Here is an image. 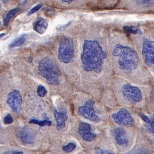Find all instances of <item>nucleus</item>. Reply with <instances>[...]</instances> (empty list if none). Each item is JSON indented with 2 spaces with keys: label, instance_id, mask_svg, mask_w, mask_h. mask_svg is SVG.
I'll return each instance as SVG.
<instances>
[{
  "label": "nucleus",
  "instance_id": "14",
  "mask_svg": "<svg viewBox=\"0 0 154 154\" xmlns=\"http://www.w3.org/2000/svg\"><path fill=\"white\" fill-rule=\"evenodd\" d=\"M54 117L57 122V128L58 130L64 128L66 125V121L68 119L66 111L64 110L61 112H58L57 110H55Z\"/></svg>",
  "mask_w": 154,
  "mask_h": 154
},
{
  "label": "nucleus",
  "instance_id": "23",
  "mask_svg": "<svg viewBox=\"0 0 154 154\" xmlns=\"http://www.w3.org/2000/svg\"><path fill=\"white\" fill-rule=\"evenodd\" d=\"M14 122V119L11 114H8L4 119V123L5 125H9L12 124Z\"/></svg>",
  "mask_w": 154,
  "mask_h": 154
},
{
  "label": "nucleus",
  "instance_id": "19",
  "mask_svg": "<svg viewBox=\"0 0 154 154\" xmlns=\"http://www.w3.org/2000/svg\"><path fill=\"white\" fill-rule=\"evenodd\" d=\"M136 2L139 5L143 6H149L154 4V0H136Z\"/></svg>",
  "mask_w": 154,
  "mask_h": 154
},
{
  "label": "nucleus",
  "instance_id": "6",
  "mask_svg": "<svg viewBox=\"0 0 154 154\" xmlns=\"http://www.w3.org/2000/svg\"><path fill=\"white\" fill-rule=\"evenodd\" d=\"M94 105L95 102L93 100H88L84 105L79 107L78 112L80 115L86 119L97 122L100 121V118L94 110Z\"/></svg>",
  "mask_w": 154,
  "mask_h": 154
},
{
  "label": "nucleus",
  "instance_id": "31",
  "mask_svg": "<svg viewBox=\"0 0 154 154\" xmlns=\"http://www.w3.org/2000/svg\"><path fill=\"white\" fill-rule=\"evenodd\" d=\"M27 0H21V2L22 4H25Z\"/></svg>",
  "mask_w": 154,
  "mask_h": 154
},
{
  "label": "nucleus",
  "instance_id": "26",
  "mask_svg": "<svg viewBox=\"0 0 154 154\" xmlns=\"http://www.w3.org/2000/svg\"><path fill=\"white\" fill-rule=\"evenodd\" d=\"M139 116H140V117L145 122L147 123L148 124H150V123H151V119H149L146 116L142 114V113H141V112L139 113Z\"/></svg>",
  "mask_w": 154,
  "mask_h": 154
},
{
  "label": "nucleus",
  "instance_id": "11",
  "mask_svg": "<svg viewBox=\"0 0 154 154\" xmlns=\"http://www.w3.org/2000/svg\"><path fill=\"white\" fill-rule=\"evenodd\" d=\"M17 136L24 143L32 144L34 142L35 136L32 129L28 126L20 128L17 131Z\"/></svg>",
  "mask_w": 154,
  "mask_h": 154
},
{
  "label": "nucleus",
  "instance_id": "24",
  "mask_svg": "<svg viewBox=\"0 0 154 154\" xmlns=\"http://www.w3.org/2000/svg\"><path fill=\"white\" fill-rule=\"evenodd\" d=\"M71 23H72V22L69 21V22L66 23V24H65L58 26L57 27L56 29L58 31H59V32H63V31H64V30L66 29L67 28H68V27L70 26Z\"/></svg>",
  "mask_w": 154,
  "mask_h": 154
},
{
  "label": "nucleus",
  "instance_id": "18",
  "mask_svg": "<svg viewBox=\"0 0 154 154\" xmlns=\"http://www.w3.org/2000/svg\"><path fill=\"white\" fill-rule=\"evenodd\" d=\"M19 8H14V9H12L11 11H9V12H8L6 17L5 20H4V25L5 26H8L9 24L10 21L12 19V18L16 15L18 12H19Z\"/></svg>",
  "mask_w": 154,
  "mask_h": 154
},
{
  "label": "nucleus",
  "instance_id": "20",
  "mask_svg": "<svg viewBox=\"0 0 154 154\" xmlns=\"http://www.w3.org/2000/svg\"><path fill=\"white\" fill-rule=\"evenodd\" d=\"M76 145L74 143H69L67 145H65L63 146V151L66 152H70L74 151V149H75Z\"/></svg>",
  "mask_w": 154,
  "mask_h": 154
},
{
  "label": "nucleus",
  "instance_id": "2",
  "mask_svg": "<svg viewBox=\"0 0 154 154\" xmlns=\"http://www.w3.org/2000/svg\"><path fill=\"white\" fill-rule=\"evenodd\" d=\"M112 55L118 58V65L121 70L131 72L136 69L140 64L137 51L130 46L116 44Z\"/></svg>",
  "mask_w": 154,
  "mask_h": 154
},
{
  "label": "nucleus",
  "instance_id": "7",
  "mask_svg": "<svg viewBox=\"0 0 154 154\" xmlns=\"http://www.w3.org/2000/svg\"><path fill=\"white\" fill-rule=\"evenodd\" d=\"M23 100L21 93L18 90H14L8 95L7 103L12 111L17 114H19L23 109Z\"/></svg>",
  "mask_w": 154,
  "mask_h": 154
},
{
  "label": "nucleus",
  "instance_id": "22",
  "mask_svg": "<svg viewBox=\"0 0 154 154\" xmlns=\"http://www.w3.org/2000/svg\"><path fill=\"white\" fill-rule=\"evenodd\" d=\"M96 154H114V152L111 151L104 149H100L99 147H95Z\"/></svg>",
  "mask_w": 154,
  "mask_h": 154
},
{
  "label": "nucleus",
  "instance_id": "30",
  "mask_svg": "<svg viewBox=\"0 0 154 154\" xmlns=\"http://www.w3.org/2000/svg\"><path fill=\"white\" fill-rule=\"evenodd\" d=\"M5 35V33H0V39H1L3 37H4Z\"/></svg>",
  "mask_w": 154,
  "mask_h": 154
},
{
  "label": "nucleus",
  "instance_id": "28",
  "mask_svg": "<svg viewBox=\"0 0 154 154\" xmlns=\"http://www.w3.org/2000/svg\"><path fill=\"white\" fill-rule=\"evenodd\" d=\"M5 154H23V152H20V151H11L8 152H6V153H5Z\"/></svg>",
  "mask_w": 154,
  "mask_h": 154
},
{
  "label": "nucleus",
  "instance_id": "8",
  "mask_svg": "<svg viewBox=\"0 0 154 154\" xmlns=\"http://www.w3.org/2000/svg\"><path fill=\"white\" fill-rule=\"evenodd\" d=\"M122 94L126 99L135 103H138L142 100V94L140 89L136 86L126 83L122 88Z\"/></svg>",
  "mask_w": 154,
  "mask_h": 154
},
{
  "label": "nucleus",
  "instance_id": "12",
  "mask_svg": "<svg viewBox=\"0 0 154 154\" xmlns=\"http://www.w3.org/2000/svg\"><path fill=\"white\" fill-rule=\"evenodd\" d=\"M115 138L120 145H127L128 143L126 133L122 128H116L113 130Z\"/></svg>",
  "mask_w": 154,
  "mask_h": 154
},
{
  "label": "nucleus",
  "instance_id": "29",
  "mask_svg": "<svg viewBox=\"0 0 154 154\" xmlns=\"http://www.w3.org/2000/svg\"><path fill=\"white\" fill-rule=\"evenodd\" d=\"M77 0H62V1L64 3H66L68 4H70L72 3V2H75Z\"/></svg>",
  "mask_w": 154,
  "mask_h": 154
},
{
  "label": "nucleus",
  "instance_id": "9",
  "mask_svg": "<svg viewBox=\"0 0 154 154\" xmlns=\"http://www.w3.org/2000/svg\"><path fill=\"white\" fill-rule=\"evenodd\" d=\"M142 54L145 63L148 66L154 65V42L147 38H144L142 45Z\"/></svg>",
  "mask_w": 154,
  "mask_h": 154
},
{
  "label": "nucleus",
  "instance_id": "15",
  "mask_svg": "<svg viewBox=\"0 0 154 154\" xmlns=\"http://www.w3.org/2000/svg\"><path fill=\"white\" fill-rule=\"evenodd\" d=\"M27 37V35L26 34H23L22 35H20L19 37L15 39L9 45V48H13L20 47V46L23 45L25 42V41L26 40Z\"/></svg>",
  "mask_w": 154,
  "mask_h": 154
},
{
  "label": "nucleus",
  "instance_id": "17",
  "mask_svg": "<svg viewBox=\"0 0 154 154\" xmlns=\"http://www.w3.org/2000/svg\"><path fill=\"white\" fill-rule=\"evenodd\" d=\"M29 123L30 124H35V125H38L41 126H51L53 125V123L51 121L49 120L46 119L44 120H39L37 119H32L29 121Z\"/></svg>",
  "mask_w": 154,
  "mask_h": 154
},
{
  "label": "nucleus",
  "instance_id": "16",
  "mask_svg": "<svg viewBox=\"0 0 154 154\" xmlns=\"http://www.w3.org/2000/svg\"><path fill=\"white\" fill-rule=\"evenodd\" d=\"M123 29L125 32L128 35L134 34L136 35L137 33H140L141 29L139 27L135 26H125L123 27Z\"/></svg>",
  "mask_w": 154,
  "mask_h": 154
},
{
  "label": "nucleus",
  "instance_id": "32",
  "mask_svg": "<svg viewBox=\"0 0 154 154\" xmlns=\"http://www.w3.org/2000/svg\"><path fill=\"white\" fill-rule=\"evenodd\" d=\"M0 25H1V22H0Z\"/></svg>",
  "mask_w": 154,
  "mask_h": 154
},
{
  "label": "nucleus",
  "instance_id": "10",
  "mask_svg": "<svg viewBox=\"0 0 154 154\" xmlns=\"http://www.w3.org/2000/svg\"><path fill=\"white\" fill-rule=\"evenodd\" d=\"M78 133L81 137L85 141L91 142L96 137V134L91 131V126L87 123H81L78 127Z\"/></svg>",
  "mask_w": 154,
  "mask_h": 154
},
{
  "label": "nucleus",
  "instance_id": "27",
  "mask_svg": "<svg viewBox=\"0 0 154 154\" xmlns=\"http://www.w3.org/2000/svg\"><path fill=\"white\" fill-rule=\"evenodd\" d=\"M154 118H152V120H151V122L149 125H151V128H149V130H150V131L152 133H154Z\"/></svg>",
  "mask_w": 154,
  "mask_h": 154
},
{
  "label": "nucleus",
  "instance_id": "21",
  "mask_svg": "<svg viewBox=\"0 0 154 154\" xmlns=\"http://www.w3.org/2000/svg\"><path fill=\"white\" fill-rule=\"evenodd\" d=\"M47 92H48L47 90L45 89V88H44V86L41 85L38 86L37 89V94L38 95V96L43 97L46 95Z\"/></svg>",
  "mask_w": 154,
  "mask_h": 154
},
{
  "label": "nucleus",
  "instance_id": "13",
  "mask_svg": "<svg viewBox=\"0 0 154 154\" xmlns=\"http://www.w3.org/2000/svg\"><path fill=\"white\" fill-rule=\"evenodd\" d=\"M48 27V21L41 17H38L33 24V29L40 35H43L46 32Z\"/></svg>",
  "mask_w": 154,
  "mask_h": 154
},
{
  "label": "nucleus",
  "instance_id": "25",
  "mask_svg": "<svg viewBox=\"0 0 154 154\" xmlns=\"http://www.w3.org/2000/svg\"><path fill=\"white\" fill-rule=\"evenodd\" d=\"M42 4H38L35 7L32 8V9L29 11V12H28V14H28V16L33 14H35V12H37L38 11H39L40 9L42 7Z\"/></svg>",
  "mask_w": 154,
  "mask_h": 154
},
{
  "label": "nucleus",
  "instance_id": "3",
  "mask_svg": "<svg viewBox=\"0 0 154 154\" xmlns=\"http://www.w3.org/2000/svg\"><path fill=\"white\" fill-rule=\"evenodd\" d=\"M38 69L41 75L48 84L54 86L59 84L61 71L53 60L48 58L42 59L38 64Z\"/></svg>",
  "mask_w": 154,
  "mask_h": 154
},
{
  "label": "nucleus",
  "instance_id": "4",
  "mask_svg": "<svg viewBox=\"0 0 154 154\" xmlns=\"http://www.w3.org/2000/svg\"><path fill=\"white\" fill-rule=\"evenodd\" d=\"M74 41L72 38L63 37L60 42L58 49V59L62 63L67 64L72 61L74 57Z\"/></svg>",
  "mask_w": 154,
  "mask_h": 154
},
{
  "label": "nucleus",
  "instance_id": "1",
  "mask_svg": "<svg viewBox=\"0 0 154 154\" xmlns=\"http://www.w3.org/2000/svg\"><path fill=\"white\" fill-rule=\"evenodd\" d=\"M106 53L98 41H84L81 60L83 69L86 72L94 71L96 73L101 72Z\"/></svg>",
  "mask_w": 154,
  "mask_h": 154
},
{
  "label": "nucleus",
  "instance_id": "5",
  "mask_svg": "<svg viewBox=\"0 0 154 154\" xmlns=\"http://www.w3.org/2000/svg\"><path fill=\"white\" fill-rule=\"evenodd\" d=\"M112 117L118 125L131 127L134 125V120L131 112L126 109H121L117 112L112 114Z\"/></svg>",
  "mask_w": 154,
  "mask_h": 154
}]
</instances>
